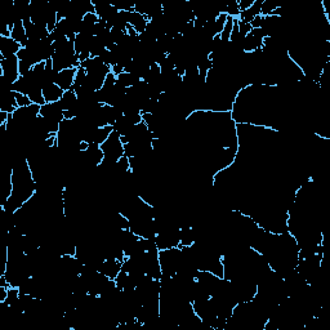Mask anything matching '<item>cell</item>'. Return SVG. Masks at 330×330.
Instances as JSON below:
<instances>
[{"label":"cell","mask_w":330,"mask_h":330,"mask_svg":"<svg viewBox=\"0 0 330 330\" xmlns=\"http://www.w3.org/2000/svg\"><path fill=\"white\" fill-rule=\"evenodd\" d=\"M40 115L45 117L46 120L58 124V125H61V123L65 120V110L61 106L60 101L43 105L40 107Z\"/></svg>","instance_id":"obj_1"},{"label":"cell","mask_w":330,"mask_h":330,"mask_svg":"<svg viewBox=\"0 0 330 330\" xmlns=\"http://www.w3.org/2000/svg\"><path fill=\"white\" fill-rule=\"evenodd\" d=\"M0 71L6 79H8L11 83H14L19 78L18 72V58L17 56H11L7 58H0Z\"/></svg>","instance_id":"obj_2"},{"label":"cell","mask_w":330,"mask_h":330,"mask_svg":"<svg viewBox=\"0 0 330 330\" xmlns=\"http://www.w3.org/2000/svg\"><path fill=\"white\" fill-rule=\"evenodd\" d=\"M78 68H66V70H62V71L58 72L57 80H56V84L61 88L62 90H70L74 85L75 77H77Z\"/></svg>","instance_id":"obj_3"},{"label":"cell","mask_w":330,"mask_h":330,"mask_svg":"<svg viewBox=\"0 0 330 330\" xmlns=\"http://www.w3.org/2000/svg\"><path fill=\"white\" fill-rule=\"evenodd\" d=\"M22 46L12 38L0 36V58H7L11 56H17Z\"/></svg>","instance_id":"obj_4"},{"label":"cell","mask_w":330,"mask_h":330,"mask_svg":"<svg viewBox=\"0 0 330 330\" xmlns=\"http://www.w3.org/2000/svg\"><path fill=\"white\" fill-rule=\"evenodd\" d=\"M65 90L61 89L57 84L52 83L43 88V94L45 98V104H50V102H57L62 98Z\"/></svg>","instance_id":"obj_5"},{"label":"cell","mask_w":330,"mask_h":330,"mask_svg":"<svg viewBox=\"0 0 330 330\" xmlns=\"http://www.w3.org/2000/svg\"><path fill=\"white\" fill-rule=\"evenodd\" d=\"M11 38L13 39L14 41H17V43H18L21 46H25L26 44H28L29 38H28V35H26V30H25V26H23V22H19V23H16V25L13 26Z\"/></svg>","instance_id":"obj_6"},{"label":"cell","mask_w":330,"mask_h":330,"mask_svg":"<svg viewBox=\"0 0 330 330\" xmlns=\"http://www.w3.org/2000/svg\"><path fill=\"white\" fill-rule=\"evenodd\" d=\"M77 101H78L77 93H75L72 89H70V90H66V92L63 93L62 98L60 99V104L61 106H62V109L65 110V111H67V110L70 109V107H71Z\"/></svg>","instance_id":"obj_7"},{"label":"cell","mask_w":330,"mask_h":330,"mask_svg":"<svg viewBox=\"0 0 330 330\" xmlns=\"http://www.w3.org/2000/svg\"><path fill=\"white\" fill-rule=\"evenodd\" d=\"M16 101H17V106L18 107H28L33 105V102H31V99L29 98V96L21 94V93H16Z\"/></svg>","instance_id":"obj_8"}]
</instances>
